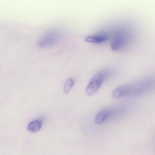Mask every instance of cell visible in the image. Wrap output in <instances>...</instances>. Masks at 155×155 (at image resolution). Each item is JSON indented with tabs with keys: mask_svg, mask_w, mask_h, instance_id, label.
<instances>
[{
	"mask_svg": "<svg viewBox=\"0 0 155 155\" xmlns=\"http://www.w3.org/2000/svg\"><path fill=\"white\" fill-rule=\"evenodd\" d=\"M153 84L154 81L148 78L133 84L121 86L114 90L112 97L117 99L124 97L142 95L148 91Z\"/></svg>",
	"mask_w": 155,
	"mask_h": 155,
	"instance_id": "cell-1",
	"label": "cell"
},
{
	"mask_svg": "<svg viewBox=\"0 0 155 155\" xmlns=\"http://www.w3.org/2000/svg\"><path fill=\"white\" fill-rule=\"evenodd\" d=\"M109 73L106 71L100 72L92 78L86 89V93L89 96L93 95L97 93L106 79L109 75Z\"/></svg>",
	"mask_w": 155,
	"mask_h": 155,
	"instance_id": "cell-2",
	"label": "cell"
},
{
	"mask_svg": "<svg viewBox=\"0 0 155 155\" xmlns=\"http://www.w3.org/2000/svg\"><path fill=\"white\" fill-rule=\"evenodd\" d=\"M129 39V36L127 33L125 32H119L112 42L111 48L114 51L122 50L127 44Z\"/></svg>",
	"mask_w": 155,
	"mask_h": 155,
	"instance_id": "cell-3",
	"label": "cell"
},
{
	"mask_svg": "<svg viewBox=\"0 0 155 155\" xmlns=\"http://www.w3.org/2000/svg\"><path fill=\"white\" fill-rule=\"evenodd\" d=\"M108 38L109 36L106 35L101 34L87 36L85 40L86 42L96 44L102 43L107 41Z\"/></svg>",
	"mask_w": 155,
	"mask_h": 155,
	"instance_id": "cell-4",
	"label": "cell"
},
{
	"mask_svg": "<svg viewBox=\"0 0 155 155\" xmlns=\"http://www.w3.org/2000/svg\"><path fill=\"white\" fill-rule=\"evenodd\" d=\"M111 115V110L104 109L100 111L96 116L95 122L96 124H101Z\"/></svg>",
	"mask_w": 155,
	"mask_h": 155,
	"instance_id": "cell-5",
	"label": "cell"
},
{
	"mask_svg": "<svg viewBox=\"0 0 155 155\" xmlns=\"http://www.w3.org/2000/svg\"><path fill=\"white\" fill-rule=\"evenodd\" d=\"M42 123L40 120H34L29 123L27 126V129L29 132L32 133H35L41 130Z\"/></svg>",
	"mask_w": 155,
	"mask_h": 155,
	"instance_id": "cell-6",
	"label": "cell"
},
{
	"mask_svg": "<svg viewBox=\"0 0 155 155\" xmlns=\"http://www.w3.org/2000/svg\"><path fill=\"white\" fill-rule=\"evenodd\" d=\"M74 80L72 78H69L67 79L63 87V91L65 94H68L73 86Z\"/></svg>",
	"mask_w": 155,
	"mask_h": 155,
	"instance_id": "cell-7",
	"label": "cell"
}]
</instances>
